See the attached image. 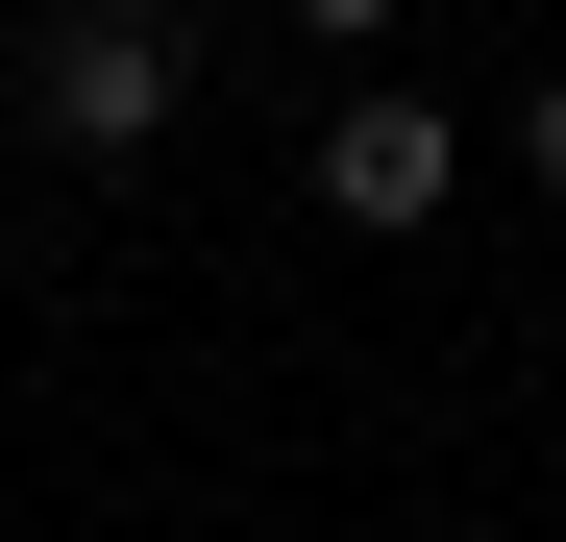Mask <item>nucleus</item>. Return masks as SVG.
<instances>
[{
  "instance_id": "nucleus-1",
  "label": "nucleus",
  "mask_w": 566,
  "mask_h": 542,
  "mask_svg": "<svg viewBox=\"0 0 566 542\" xmlns=\"http://www.w3.org/2000/svg\"><path fill=\"white\" fill-rule=\"evenodd\" d=\"M172 100H198V25H172V0H50V25H25V124H50V148L124 173Z\"/></svg>"
},
{
  "instance_id": "nucleus-3",
  "label": "nucleus",
  "mask_w": 566,
  "mask_h": 542,
  "mask_svg": "<svg viewBox=\"0 0 566 542\" xmlns=\"http://www.w3.org/2000/svg\"><path fill=\"white\" fill-rule=\"evenodd\" d=\"M296 25H321V50H369V25H395V0H296Z\"/></svg>"
},
{
  "instance_id": "nucleus-4",
  "label": "nucleus",
  "mask_w": 566,
  "mask_h": 542,
  "mask_svg": "<svg viewBox=\"0 0 566 542\" xmlns=\"http://www.w3.org/2000/svg\"><path fill=\"white\" fill-rule=\"evenodd\" d=\"M517 148H542V173H566V74H542V100H517Z\"/></svg>"
},
{
  "instance_id": "nucleus-2",
  "label": "nucleus",
  "mask_w": 566,
  "mask_h": 542,
  "mask_svg": "<svg viewBox=\"0 0 566 542\" xmlns=\"http://www.w3.org/2000/svg\"><path fill=\"white\" fill-rule=\"evenodd\" d=\"M468 198V148H443V100H345L321 124V222H369V247H419Z\"/></svg>"
}]
</instances>
